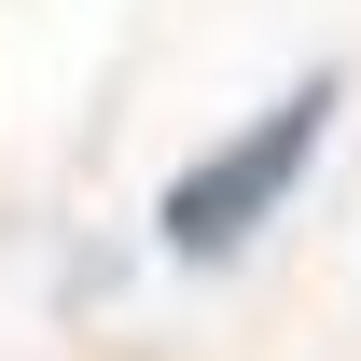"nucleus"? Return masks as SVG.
<instances>
[{
  "label": "nucleus",
  "instance_id": "f257e3e1",
  "mask_svg": "<svg viewBox=\"0 0 361 361\" xmlns=\"http://www.w3.org/2000/svg\"><path fill=\"white\" fill-rule=\"evenodd\" d=\"M319 126H334V70H306L278 111H250L223 153H195V167L167 180V209H153V223H167V250H180V264H223V250H250V236L292 209V180H306Z\"/></svg>",
  "mask_w": 361,
  "mask_h": 361
}]
</instances>
